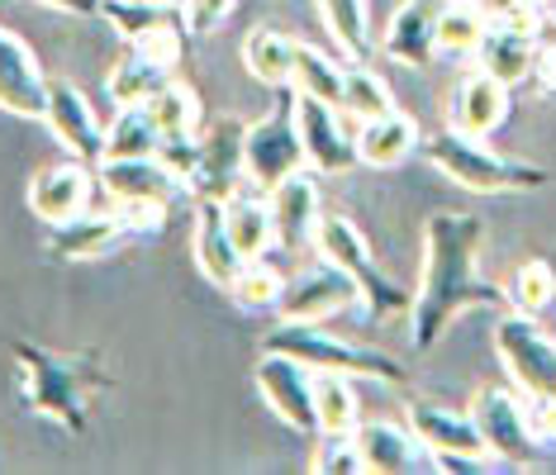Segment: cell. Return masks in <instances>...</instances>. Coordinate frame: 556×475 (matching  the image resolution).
I'll return each instance as SVG.
<instances>
[{
  "instance_id": "obj_29",
  "label": "cell",
  "mask_w": 556,
  "mask_h": 475,
  "mask_svg": "<svg viewBox=\"0 0 556 475\" xmlns=\"http://www.w3.org/2000/svg\"><path fill=\"white\" fill-rule=\"evenodd\" d=\"M295 53L300 43L290 39V34L271 29V24H262V29H252L243 39V67L257 77L262 86H290V72H295Z\"/></svg>"
},
{
  "instance_id": "obj_31",
  "label": "cell",
  "mask_w": 556,
  "mask_h": 475,
  "mask_svg": "<svg viewBox=\"0 0 556 475\" xmlns=\"http://www.w3.org/2000/svg\"><path fill=\"white\" fill-rule=\"evenodd\" d=\"M290 86H295L300 95L324 100V105H338V110H343L348 67H338V62L328 57V53H319V48L300 43V53H295V72H290Z\"/></svg>"
},
{
  "instance_id": "obj_32",
  "label": "cell",
  "mask_w": 556,
  "mask_h": 475,
  "mask_svg": "<svg viewBox=\"0 0 556 475\" xmlns=\"http://www.w3.org/2000/svg\"><path fill=\"white\" fill-rule=\"evenodd\" d=\"M286 285H290V281L271 267L267 257H248V261H243V271H238V281H233L224 295H229L233 305L243 309V314H267V309L276 314V305H281Z\"/></svg>"
},
{
  "instance_id": "obj_2",
  "label": "cell",
  "mask_w": 556,
  "mask_h": 475,
  "mask_svg": "<svg viewBox=\"0 0 556 475\" xmlns=\"http://www.w3.org/2000/svg\"><path fill=\"white\" fill-rule=\"evenodd\" d=\"M15 352V367H20V395L34 414L62 423L67 433H86V405L91 395L105 385L100 376L96 357H58L39 343H20L10 347Z\"/></svg>"
},
{
  "instance_id": "obj_25",
  "label": "cell",
  "mask_w": 556,
  "mask_h": 475,
  "mask_svg": "<svg viewBox=\"0 0 556 475\" xmlns=\"http://www.w3.org/2000/svg\"><path fill=\"white\" fill-rule=\"evenodd\" d=\"M504 115H509V86L485 77V72L466 77L452 95V129L471 133V139H490L504 124Z\"/></svg>"
},
{
  "instance_id": "obj_4",
  "label": "cell",
  "mask_w": 556,
  "mask_h": 475,
  "mask_svg": "<svg viewBox=\"0 0 556 475\" xmlns=\"http://www.w3.org/2000/svg\"><path fill=\"white\" fill-rule=\"evenodd\" d=\"M314 247H319V257H324V261L343 267L348 277L357 281L362 309H366V314H371L376 323L409 319L414 295L404 291L400 281H390V277H386L381 261H376V253L366 247V233H362L348 215H333V209H324V215H319V229H314Z\"/></svg>"
},
{
  "instance_id": "obj_23",
  "label": "cell",
  "mask_w": 556,
  "mask_h": 475,
  "mask_svg": "<svg viewBox=\"0 0 556 475\" xmlns=\"http://www.w3.org/2000/svg\"><path fill=\"white\" fill-rule=\"evenodd\" d=\"M447 10V0H404L390 15L386 29V53L404 62V67H428L438 57V20Z\"/></svg>"
},
{
  "instance_id": "obj_11",
  "label": "cell",
  "mask_w": 556,
  "mask_h": 475,
  "mask_svg": "<svg viewBox=\"0 0 556 475\" xmlns=\"http://www.w3.org/2000/svg\"><path fill=\"white\" fill-rule=\"evenodd\" d=\"M252 385L267 399V409L286 423L290 433H319V419H314V371L305 361L286 357V352H267L252 367Z\"/></svg>"
},
{
  "instance_id": "obj_39",
  "label": "cell",
  "mask_w": 556,
  "mask_h": 475,
  "mask_svg": "<svg viewBox=\"0 0 556 475\" xmlns=\"http://www.w3.org/2000/svg\"><path fill=\"white\" fill-rule=\"evenodd\" d=\"M314 475H362V452H357V437L352 433H319V447H314L309 461Z\"/></svg>"
},
{
  "instance_id": "obj_1",
  "label": "cell",
  "mask_w": 556,
  "mask_h": 475,
  "mask_svg": "<svg viewBox=\"0 0 556 475\" xmlns=\"http://www.w3.org/2000/svg\"><path fill=\"white\" fill-rule=\"evenodd\" d=\"M480 243H485V223H480V215H466V209H438V215H428V223H424V277H419V291H414V305H409L414 352L438 347L442 333L452 329V319H457L462 309H490V314H504V309H509L504 285L485 281L476 267Z\"/></svg>"
},
{
  "instance_id": "obj_10",
  "label": "cell",
  "mask_w": 556,
  "mask_h": 475,
  "mask_svg": "<svg viewBox=\"0 0 556 475\" xmlns=\"http://www.w3.org/2000/svg\"><path fill=\"white\" fill-rule=\"evenodd\" d=\"M295 115H300V139H305V162L314 171L343 177V171L357 167V119L348 110L295 91Z\"/></svg>"
},
{
  "instance_id": "obj_19",
  "label": "cell",
  "mask_w": 556,
  "mask_h": 475,
  "mask_svg": "<svg viewBox=\"0 0 556 475\" xmlns=\"http://www.w3.org/2000/svg\"><path fill=\"white\" fill-rule=\"evenodd\" d=\"M409 428L419 433V442L438 457V471H442V461H485L490 457V447H485V437H480L471 414H452V409H442V405L414 399Z\"/></svg>"
},
{
  "instance_id": "obj_18",
  "label": "cell",
  "mask_w": 556,
  "mask_h": 475,
  "mask_svg": "<svg viewBox=\"0 0 556 475\" xmlns=\"http://www.w3.org/2000/svg\"><path fill=\"white\" fill-rule=\"evenodd\" d=\"M267 205H271V229H276V247L286 253H305L314 243V229H319V181L309 177L305 167L290 171L281 185L267 191Z\"/></svg>"
},
{
  "instance_id": "obj_13",
  "label": "cell",
  "mask_w": 556,
  "mask_h": 475,
  "mask_svg": "<svg viewBox=\"0 0 556 475\" xmlns=\"http://www.w3.org/2000/svg\"><path fill=\"white\" fill-rule=\"evenodd\" d=\"M43 124H48V133L62 143V153H67V157H81V162H91V167L105 162V129H100L91 100H86L72 81L48 77Z\"/></svg>"
},
{
  "instance_id": "obj_28",
  "label": "cell",
  "mask_w": 556,
  "mask_h": 475,
  "mask_svg": "<svg viewBox=\"0 0 556 475\" xmlns=\"http://www.w3.org/2000/svg\"><path fill=\"white\" fill-rule=\"evenodd\" d=\"M224 223H229V238L238 243V253H243V257H267L276 247L271 205L262 195H252L248 185L224 200Z\"/></svg>"
},
{
  "instance_id": "obj_35",
  "label": "cell",
  "mask_w": 556,
  "mask_h": 475,
  "mask_svg": "<svg viewBox=\"0 0 556 475\" xmlns=\"http://www.w3.org/2000/svg\"><path fill=\"white\" fill-rule=\"evenodd\" d=\"M504 295H509L514 314H533L538 319L542 309H552V299H556V271L542 257L523 261V267H518L514 277L504 281Z\"/></svg>"
},
{
  "instance_id": "obj_7",
  "label": "cell",
  "mask_w": 556,
  "mask_h": 475,
  "mask_svg": "<svg viewBox=\"0 0 556 475\" xmlns=\"http://www.w3.org/2000/svg\"><path fill=\"white\" fill-rule=\"evenodd\" d=\"M300 167H305V139H300L295 86H276V110L262 124H248V185L271 191Z\"/></svg>"
},
{
  "instance_id": "obj_38",
  "label": "cell",
  "mask_w": 556,
  "mask_h": 475,
  "mask_svg": "<svg viewBox=\"0 0 556 475\" xmlns=\"http://www.w3.org/2000/svg\"><path fill=\"white\" fill-rule=\"evenodd\" d=\"M343 110L357 124H366L376 115H390V110H395V95H390V86L376 77L366 62H352V67H348V86H343Z\"/></svg>"
},
{
  "instance_id": "obj_8",
  "label": "cell",
  "mask_w": 556,
  "mask_h": 475,
  "mask_svg": "<svg viewBox=\"0 0 556 475\" xmlns=\"http://www.w3.org/2000/svg\"><path fill=\"white\" fill-rule=\"evenodd\" d=\"M495 352L523 399H556V337L533 314H504L495 323Z\"/></svg>"
},
{
  "instance_id": "obj_16",
  "label": "cell",
  "mask_w": 556,
  "mask_h": 475,
  "mask_svg": "<svg viewBox=\"0 0 556 475\" xmlns=\"http://www.w3.org/2000/svg\"><path fill=\"white\" fill-rule=\"evenodd\" d=\"M471 419H476L480 437H485L490 457L509 461V466H514V461H518V466H528V461L538 457V437L528 433L523 395H514V390H500V385H490V390H480V395H476Z\"/></svg>"
},
{
  "instance_id": "obj_36",
  "label": "cell",
  "mask_w": 556,
  "mask_h": 475,
  "mask_svg": "<svg viewBox=\"0 0 556 475\" xmlns=\"http://www.w3.org/2000/svg\"><path fill=\"white\" fill-rule=\"evenodd\" d=\"M100 20L119 34V39H143V34L176 24L181 10L176 5H148V0H100Z\"/></svg>"
},
{
  "instance_id": "obj_40",
  "label": "cell",
  "mask_w": 556,
  "mask_h": 475,
  "mask_svg": "<svg viewBox=\"0 0 556 475\" xmlns=\"http://www.w3.org/2000/svg\"><path fill=\"white\" fill-rule=\"evenodd\" d=\"M181 24H186V34H195V39H205V34L214 29H224V20L238 10V0H181Z\"/></svg>"
},
{
  "instance_id": "obj_22",
  "label": "cell",
  "mask_w": 556,
  "mask_h": 475,
  "mask_svg": "<svg viewBox=\"0 0 556 475\" xmlns=\"http://www.w3.org/2000/svg\"><path fill=\"white\" fill-rule=\"evenodd\" d=\"M533 53H538V29L490 20L471 57L480 62V72H485V77H495L504 86H518V81L533 77Z\"/></svg>"
},
{
  "instance_id": "obj_5",
  "label": "cell",
  "mask_w": 556,
  "mask_h": 475,
  "mask_svg": "<svg viewBox=\"0 0 556 475\" xmlns=\"http://www.w3.org/2000/svg\"><path fill=\"white\" fill-rule=\"evenodd\" d=\"M262 352H286V357L305 361L309 371H343V376L386 381V385L404 381V367L395 357L376 352V347H357L348 337H333L324 323H276L262 337Z\"/></svg>"
},
{
  "instance_id": "obj_12",
  "label": "cell",
  "mask_w": 556,
  "mask_h": 475,
  "mask_svg": "<svg viewBox=\"0 0 556 475\" xmlns=\"http://www.w3.org/2000/svg\"><path fill=\"white\" fill-rule=\"evenodd\" d=\"M96 171L91 162L81 157H67V162H48V167H39L29 177V191H24V200H29L34 219H43L48 229L53 223H67L86 215V209L96 205Z\"/></svg>"
},
{
  "instance_id": "obj_27",
  "label": "cell",
  "mask_w": 556,
  "mask_h": 475,
  "mask_svg": "<svg viewBox=\"0 0 556 475\" xmlns=\"http://www.w3.org/2000/svg\"><path fill=\"white\" fill-rule=\"evenodd\" d=\"M419 143H424L419 124L404 115L400 105L390 110V115L357 124V162H366V167H395V162H404Z\"/></svg>"
},
{
  "instance_id": "obj_43",
  "label": "cell",
  "mask_w": 556,
  "mask_h": 475,
  "mask_svg": "<svg viewBox=\"0 0 556 475\" xmlns=\"http://www.w3.org/2000/svg\"><path fill=\"white\" fill-rule=\"evenodd\" d=\"M542 15H556V0H547V5H542Z\"/></svg>"
},
{
  "instance_id": "obj_14",
  "label": "cell",
  "mask_w": 556,
  "mask_h": 475,
  "mask_svg": "<svg viewBox=\"0 0 556 475\" xmlns=\"http://www.w3.org/2000/svg\"><path fill=\"white\" fill-rule=\"evenodd\" d=\"M96 185L105 200H157V205H181L191 200V185L176 167L153 157H105L96 167Z\"/></svg>"
},
{
  "instance_id": "obj_3",
  "label": "cell",
  "mask_w": 556,
  "mask_h": 475,
  "mask_svg": "<svg viewBox=\"0 0 556 475\" xmlns=\"http://www.w3.org/2000/svg\"><path fill=\"white\" fill-rule=\"evenodd\" d=\"M424 157L447 181H457L462 191H476V195H523L547 185V171L538 162L504 157L485 139H471L462 129H442L433 139H424Z\"/></svg>"
},
{
  "instance_id": "obj_34",
  "label": "cell",
  "mask_w": 556,
  "mask_h": 475,
  "mask_svg": "<svg viewBox=\"0 0 556 475\" xmlns=\"http://www.w3.org/2000/svg\"><path fill=\"white\" fill-rule=\"evenodd\" d=\"M314 419H319V433L357 428V395L343 371H314Z\"/></svg>"
},
{
  "instance_id": "obj_30",
  "label": "cell",
  "mask_w": 556,
  "mask_h": 475,
  "mask_svg": "<svg viewBox=\"0 0 556 475\" xmlns=\"http://www.w3.org/2000/svg\"><path fill=\"white\" fill-rule=\"evenodd\" d=\"M319 20L348 62L371 57V15H366V0H319Z\"/></svg>"
},
{
  "instance_id": "obj_15",
  "label": "cell",
  "mask_w": 556,
  "mask_h": 475,
  "mask_svg": "<svg viewBox=\"0 0 556 475\" xmlns=\"http://www.w3.org/2000/svg\"><path fill=\"white\" fill-rule=\"evenodd\" d=\"M352 305H362L357 281H352L343 267L324 261V267L300 271V281L286 285L276 314H281V323H324V319L343 314V309H352Z\"/></svg>"
},
{
  "instance_id": "obj_26",
  "label": "cell",
  "mask_w": 556,
  "mask_h": 475,
  "mask_svg": "<svg viewBox=\"0 0 556 475\" xmlns=\"http://www.w3.org/2000/svg\"><path fill=\"white\" fill-rule=\"evenodd\" d=\"M143 105H148V115H153L157 133H162V147L200 143V133H205V110H200V95L181 77H172L162 91L148 95ZM162 147H157V153H162Z\"/></svg>"
},
{
  "instance_id": "obj_24",
  "label": "cell",
  "mask_w": 556,
  "mask_h": 475,
  "mask_svg": "<svg viewBox=\"0 0 556 475\" xmlns=\"http://www.w3.org/2000/svg\"><path fill=\"white\" fill-rule=\"evenodd\" d=\"M195 267L200 277L210 285H219V291H229L238 281V271H243V253H238V243L229 238V223H224V205H214V200H195Z\"/></svg>"
},
{
  "instance_id": "obj_41",
  "label": "cell",
  "mask_w": 556,
  "mask_h": 475,
  "mask_svg": "<svg viewBox=\"0 0 556 475\" xmlns=\"http://www.w3.org/2000/svg\"><path fill=\"white\" fill-rule=\"evenodd\" d=\"M533 81L547 95H556V39H542V34H538V53H533Z\"/></svg>"
},
{
  "instance_id": "obj_42",
  "label": "cell",
  "mask_w": 556,
  "mask_h": 475,
  "mask_svg": "<svg viewBox=\"0 0 556 475\" xmlns=\"http://www.w3.org/2000/svg\"><path fill=\"white\" fill-rule=\"evenodd\" d=\"M48 10H62V15H77V20H91L100 15V0H39Z\"/></svg>"
},
{
  "instance_id": "obj_17",
  "label": "cell",
  "mask_w": 556,
  "mask_h": 475,
  "mask_svg": "<svg viewBox=\"0 0 556 475\" xmlns=\"http://www.w3.org/2000/svg\"><path fill=\"white\" fill-rule=\"evenodd\" d=\"M48 77L34 57V48L15 29L0 24V110L15 119H43Z\"/></svg>"
},
{
  "instance_id": "obj_9",
  "label": "cell",
  "mask_w": 556,
  "mask_h": 475,
  "mask_svg": "<svg viewBox=\"0 0 556 475\" xmlns=\"http://www.w3.org/2000/svg\"><path fill=\"white\" fill-rule=\"evenodd\" d=\"M186 185H191V200H214V205H224L233 191H243L248 185V124L243 119L219 115L205 124Z\"/></svg>"
},
{
  "instance_id": "obj_20",
  "label": "cell",
  "mask_w": 556,
  "mask_h": 475,
  "mask_svg": "<svg viewBox=\"0 0 556 475\" xmlns=\"http://www.w3.org/2000/svg\"><path fill=\"white\" fill-rule=\"evenodd\" d=\"M352 437H357L362 466L376 471V475L438 471V457L419 442V433H414V428H395V423H357Z\"/></svg>"
},
{
  "instance_id": "obj_37",
  "label": "cell",
  "mask_w": 556,
  "mask_h": 475,
  "mask_svg": "<svg viewBox=\"0 0 556 475\" xmlns=\"http://www.w3.org/2000/svg\"><path fill=\"white\" fill-rule=\"evenodd\" d=\"M485 24L490 20L476 0H447V10H442V20H438V53H447V57L476 53Z\"/></svg>"
},
{
  "instance_id": "obj_44",
  "label": "cell",
  "mask_w": 556,
  "mask_h": 475,
  "mask_svg": "<svg viewBox=\"0 0 556 475\" xmlns=\"http://www.w3.org/2000/svg\"><path fill=\"white\" fill-rule=\"evenodd\" d=\"M148 5H181V0H148Z\"/></svg>"
},
{
  "instance_id": "obj_21",
  "label": "cell",
  "mask_w": 556,
  "mask_h": 475,
  "mask_svg": "<svg viewBox=\"0 0 556 475\" xmlns=\"http://www.w3.org/2000/svg\"><path fill=\"white\" fill-rule=\"evenodd\" d=\"M129 243L119 215L110 209H86V215L67 219V223H53V238H48V257L53 261H96V257H110L115 247Z\"/></svg>"
},
{
  "instance_id": "obj_33",
  "label": "cell",
  "mask_w": 556,
  "mask_h": 475,
  "mask_svg": "<svg viewBox=\"0 0 556 475\" xmlns=\"http://www.w3.org/2000/svg\"><path fill=\"white\" fill-rule=\"evenodd\" d=\"M162 133L148 105H119V115L105 124V157H153Z\"/></svg>"
},
{
  "instance_id": "obj_6",
  "label": "cell",
  "mask_w": 556,
  "mask_h": 475,
  "mask_svg": "<svg viewBox=\"0 0 556 475\" xmlns=\"http://www.w3.org/2000/svg\"><path fill=\"white\" fill-rule=\"evenodd\" d=\"M186 57V24H162V29L143 34V39H124L119 62L110 67L105 91L115 105H143L153 91H162Z\"/></svg>"
}]
</instances>
